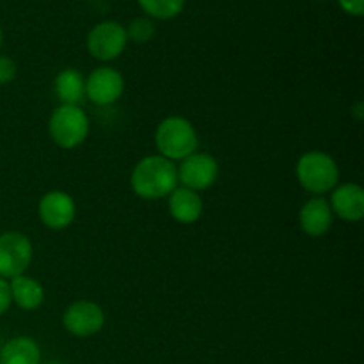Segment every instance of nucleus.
Masks as SVG:
<instances>
[{
  "instance_id": "f257e3e1",
  "label": "nucleus",
  "mask_w": 364,
  "mask_h": 364,
  "mask_svg": "<svg viewBox=\"0 0 364 364\" xmlns=\"http://www.w3.org/2000/svg\"><path fill=\"white\" fill-rule=\"evenodd\" d=\"M178 167L160 155H148L135 164L130 174V187L137 198L159 201L178 187Z\"/></svg>"
},
{
  "instance_id": "f03ea898",
  "label": "nucleus",
  "mask_w": 364,
  "mask_h": 364,
  "mask_svg": "<svg viewBox=\"0 0 364 364\" xmlns=\"http://www.w3.org/2000/svg\"><path fill=\"white\" fill-rule=\"evenodd\" d=\"M155 146L160 156L171 162H181L198 151V132L187 117L169 116L156 124Z\"/></svg>"
},
{
  "instance_id": "7ed1b4c3",
  "label": "nucleus",
  "mask_w": 364,
  "mask_h": 364,
  "mask_svg": "<svg viewBox=\"0 0 364 364\" xmlns=\"http://www.w3.org/2000/svg\"><path fill=\"white\" fill-rule=\"evenodd\" d=\"M295 176L301 187L313 196H323L340 183V167L326 151L313 149L302 153L295 166Z\"/></svg>"
},
{
  "instance_id": "20e7f679",
  "label": "nucleus",
  "mask_w": 364,
  "mask_h": 364,
  "mask_svg": "<svg viewBox=\"0 0 364 364\" xmlns=\"http://www.w3.org/2000/svg\"><path fill=\"white\" fill-rule=\"evenodd\" d=\"M91 130V121L80 105H59L48 119V135L55 146L75 149L82 146Z\"/></svg>"
},
{
  "instance_id": "39448f33",
  "label": "nucleus",
  "mask_w": 364,
  "mask_h": 364,
  "mask_svg": "<svg viewBox=\"0 0 364 364\" xmlns=\"http://www.w3.org/2000/svg\"><path fill=\"white\" fill-rule=\"evenodd\" d=\"M85 45H87L89 55L95 57L96 60H102V63L116 60L127 50V28L119 21H100L89 31Z\"/></svg>"
},
{
  "instance_id": "423d86ee",
  "label": "nucleus",
  "mask_w": 364,
  "mask_h": 364,
  "mask_svg": "<svg viewBox=\"0 0 364 364\" xmlns=\"http://www.w3.org/2000/svg\"><path fill=\"white\" fill-rule=\"evenodd\" d=\"M34 245L27 235L20 231H6L0 235V277L13 279L31 267Z\"/></svg>"
},
{
  "instance_id": "0eeeda50",
  "label": "nucleus",
  "mask_w": 364,
  "mask_h": 364,
  "mask_svg": "<svg viewBox=\"0 0 364 364\" xmlns=\"http://www.w3.org/2000/svg\"><path fill=\"white\" fill-rule=\"evenodd\" d=\"M105 326V311L95 301H75L64 309L63 327L75 338H91Z\"/></svg>"
},
{
  "instance_id": "6e6552de",
  "label": "nucleus",
  "mask_w": 364,
  "mask_h": 364,
  "mask_svg": "<svg viewBox=\"0 0 364 364\" xmlns=\"http://www.w3.org/2000/svg\"><path fill=\"white\" fill-rule=\"evenodd\" d=\"M219 173V162L210 153L196 151L178 166V183L194 192H201L215 185Z\"/></svg>"
},
{
  "instance_id": "1a4fd4ad",
  "label": "nucleus",
  "mask_w": 364,
  "mask_h": 364,
  "mask_svg": "<svg viewBox=\"0 0 364 364\" xmlns=\"http://www.w3.org/2000/svg\"><path fill=\"white\" fill-rule=\"evenodd\" d=\"M38 217L48 230L60 231L73 224L77 217V203L64 191H50L38 203Z\"/></svg>"
},
{
  "instance_id": "9d476101",
  "label": "nucleus",
  "mask_w": 364,
  "mask_h": 364,
  "mask_svg": "<svg viewBox=\"0 0 364 364\" xmlns=\"http://www.w3.org/2000/svg\"><path fill=\"white\" fill-rule=\"evenodd\" d=\"M124 92V78L116 68L98 66L85 78V98L98 107L116 103Z\"/></svg>"
},
{
  "instance_id": "9b49d317",
  "label": "nucleus",
  "mask_w": 364,
  "mask_h": 364,
  "mask_svg": "<svg viewBox=\"0 0 364 364\" xmlns=\"http://www.w3.org/2000/svg\"><path fill=\"white\" fill-rule=\"evenodd\" d=\"M334 224V213L329 201L322 196H313L299 210V226L302 233L311 238H320L331 231Z\"/></svg>"
},
{
  "instance_id": "f8f14e48",
  "label": "nucleus",
  "mask_w": 364,
  "mask_h": 364,
  "mask_svg": "<svg viewBox=\"0 0 364 364\" xmlns=\"http://www.w3.org/2000/svg\"><path fill=\"white\" fill-rule=\"evenodd\" d=\"M327 201L334 217L345 223H359L364 217V191L359 183H338Z\"/></svg>"
},
{
  "instance_id": "ddd939ff",
  "label": "nucleus",
  "mask_w": 364,
  "mask_h": 364,
  "mask_svg": "<svg viewBox=\"0 0 364 364\" xmlns=\"http://www.w3.org/2000/svg\"><path fill=\"white\" fill-rule=\"evenodd\" d=\"M167 208L171 217L180 224H194L201 219L205 212V203L199 192L191 191L187 187L178 185L169 196H167Z\"/></svg>"
},
{
  "instance_id": "4468645a",
  "label": "nucleus",
  "mask_w": 364,
  "mask_h": 364,
  "mask_svg": "<svg viewBox=\"0 0 364 364\" xmlns=\"http://www.w3.org/2000/svg\"><path fill=\"white\" fill-rule=\"evenodd\" d=\"M9 290L13 304L23 311H34L45 302V288L34 277L21 274L9 279Z\"/></svg>"
},
{
  "instance_id": "2eb2a0df",
  "label": "nucleus",
  "mask_w": 364,
  "mask_h": 364,
  "mask_svg": "<svg viewBox=\"0 0 364 364\" xmlns=\"http://www.w3.org/2000/svg\"><path fill=\"white\" fill-rule=\"evenodd\" d=\"M43 354L38 341L31 336H14L0 348V364H41Z\"/></svg>"
},
{
  "instance_id": "dca6fc26",
  "label": "nucleus",
  "mask_w": 364,
  "mask_h": 364,
  "mask_svg": "<svg viewBox=\"0 0 364 364\" xmlns=\"http://www.w3.org/2000/svg\"><path fill=\"white\" fill-rule=\"evenodd\" d=\"M53 92L60 105H80L85 98V78L77 68H64L53 78Z\"/></svg>"
},
{
  "instance_id": "f3484780",
  "label": "nucleus",
  "mask_w": 364,
  "mask_h": 364,
  "mask_svg": "<svg viewBox=\"0 0 364 364\" xmlns=\"http://www.w3.org/2000/svg\"><path fill=\"white\" fill-rule=\"evenodd\" d=\"M146 16L151 20H173L183 11L185 0H137Z\"/></svg>"
},
{
  "instance_id": "a211bd4d",
  "label": "nucleus",
  "mask_w": 364,
  "mask_h": 364,
  "mask_svg": "<svg viewBox=\"0 0 364 364\" xmlns=\"http://www.w3.org/2000/svg\"><path fill=\"white\" fill-rule=\"evenodd\" d=\"M127 28L128 41H134L137 45H146L148 41H151L153 36H155V23H153L151 18L148 16H139L134 18L130 21V25Z\"/></svg>"
},
{
  "instance_id": "6ab92c4d",
  "label": "nucleus",
  "mask_w": 364,
  "mask_h": 364,
  "mask_svg": "<svg viewBox=\"0 0 364 364\" xmlns=\"http://www.w3.org/2000/svg\"><path fill=\"white\" fill-rule=\"evenodd\" d=\"M18 66L11 57L0 55V85L11 84L16 78Z\"/></svg>"
},
{
  "instance_id": "aec40b11",
  "label": "nucleus",
  "mask_w": 364,
  "mask_h": 364,
  "mask_svg": "<svg viewBox=\"0 0 364 364\" xmlns=\"http://www.w3.org/2000/svg\"><path fill=\"white\" fill-rule=\"evenodd\" d=\"M11 306H13V299H11L9 281L0 277V316L6 315Z\"/></svg>"
},
{
  "instance_id": "412c9836",
  "label": "nucleus",
  "mask_w": 364,
  "mask_h": 364,
  "mask_svg": "<svg viewBox=\"0 0 364 364\" xmlns=\"http://www.w3.org/2000/svg\"><path fill=\"white\" fill-rule=\"evenodd\" d=\"M338 4L350 16H363L364 0H338Z\"/></svg>"
},
{
  "instance_id": "4be33fe9",
  "label": "nucleus",
  "mask_w": 364,
  "mask_h": 364,
  "mask_svg": "<svg viewBox=\"0 0 364 364\" xmlns=\"http://www.w3.org/2000/svg\"><path fill=\"white\" fill-rule=\"evenodd\" d=\"M355 107H358V109H355L354 116H355V119H358V121H361V119H363V103L359 102L358 105H355Z\"/></svg>"
},
{
  "instance_id": "5701e85b",
  "label": "nucleus",
  "mask_w": 364,
  "mask_h": 364,
  "mask_svg": "<svg viewBox=\"0 0 364 364\" xmlns=\"http://www.w3.org/2000/svg\"><path fill=\"white\" fill-rule=\"evenodd\" d=\"M2 43H4V32H2V27H0V48H2Z\"/></svg>"
},
{
  "instance_id": "b1692460",
  "label": "nucleus",
  "mask_w": 364,
  "mask_h": 364,
  "mask_svg": "<svg viewBox=\"0 0 364 364\" xmlns=\"http://www.w3.org/2000/svg\"><path fill=\"white\" fill-rule=\"evenodd\" d=\"M45 364H66V363H63V361H48V363H45Z\"/></svg>"
}]
</instances>
